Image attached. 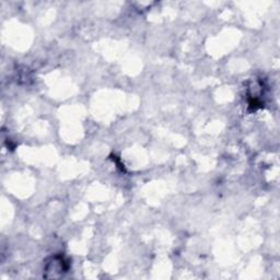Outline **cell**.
Masks as SVG:
<instances>
[{
	"label": "cell",
	"mask_w": 280,
	"mask_h": 280,
	"mask_svg": "<svg viewBox=\"0 0 280 280\" xmlns=\"http://www.w3.org/2000/svg\"><path fill=\"white\" fill-rule=\"evenodd\" d=\"M68 270L67 262L62 257H55L51 260V263H48L46 266V273H51L50 277H58L62 273H66Z\"/></svg>",
	"instance_id": "1"
}]
</instances>
